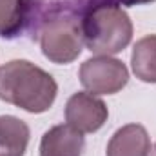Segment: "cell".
<instances>
[{
  "mask_svg": "<svg viewBox=\"0 0 156 156\" xmlns=\"http://www.w3.org/2000/svg\"><path fill=\"white\" fill-rule=\"evenodd\" d=\"M58 93L55 78L29 60H11L0 67V100L27 113L51 109Z\"/></svg>",
  "mask_w": 156,
  "mask_h": 156,
  "instance_id": "6da1fadb",
  "label": "cell"
},
{
  "mask_svg": "<svg viewBox=\"0 0 156 156\" xmlns=\"http://www.w3.org/2000/svg\"><path fill=\"white\" fill-rule=\"evenodd\" d=\"M80 22L83 45L98 56L122 53L133 40V22L118 4L93 7Z\"/></svg>",
  "mask_w": 156,
  "mask_h": 156,
  "instance_id": "7a4b0ae2",
  "label": "cell"
},
{
  "mask_svg": "<svg viewBox=\"0 0 156 156\" xmlns=\"http://www.w3.org/2000/svg\"><path fill=\"white\" fill-rule=\"evenodd\" d=\"M38 40L44 56L58 66L75 62L83 47L80 16L55 9L40 22Z\"/></svg>",
  "mask_w": 156,
  "mask_h": 156,
  "instance_id": "3957f363",
  "label": "cell"
},
{
  "mask_svg": "<svg viewBox=\"0 0 156 156\" xmlns=\"http://www.w3.org/2000/svg\"><path fill=\"white\" fill-rule=\"evenodd\" d=\"M78 78L93 94H116L129 82L125 64L113 56H94L80 66Z\"/></svg>",
  "mask_w": 156,
  "mask_h": 156,
  "instance_id": "277c9868",
  "label": "cell"
},
{
  "mask_svg": "<svg viewBox=\"0 0 156 156\" xmlns=\"http://www.w3.org/2000/svg\"><path fill=\"white\" fill-rule=\"evenodd\" d=\"M107 116L109 109L105 102L89 91L75 93L66 104V122L82 134L96 133L98 129H102L107 122Z\"/></svg>",
  "mask_w": 156,
  "mask_h": 156,
  "instance_id": "5b68a950",
  "label": "cell"
},
{
  "mask_svg": "<svg viewBox=\"0 0 156 156\" xmlns=\"http://www.w3.org/2000/svg\"><path fill=\"white\" fill-rule=\"evenodd\" d=\"M85 140L69 123H60L44 133L40 140V156H82Z\"/></svg>",
  "mask_w": 156,
  "mask_h": 156,
  "instance_id": "8992f818",
  "label": "cell"
},
{
  "mask_svg": "<svg viewBox=\"0 0 156 156\" xmlns=\"http://www.w3.org/2000/svg\"><path fill=\"white\" fill-rule=\"evenodd\" d=\"M149 151L151 138L147 129L140 123H127L111 136L105 156H147Z\"/></svg>",
  "mask_w": 156,
  "mask_h": 156,
  "instance_id": "52a82bcc",
  "label": "cell"
},
{
  "mask_svg": "<svg viewBox=\"0 0 156 156\" xmlns=\"http://www.w3.org/2000/svg\"><path fill=\"white\" fill-rule=\"evenodd\" d=\"M33 0H0V38L20 37L35 20Z\"/></svg>",
  "mask_w": 156,
  "mask_h": 156,
  "instance_id": "ba28073f",
  "label": "cell"
},
{
  "mask_svg": "<svg viewBox=\"0 0 156 156\" xmlns=\"http://www.w3.org/2000/svg\"><path fill=\"white\" fill-rule=\"evenodd\" d=\"M31 131L24 120L11 115L0 116V156H24Z\"/></svg>",
  "mask_w": 156,
  "mask_h": 156,
  "instance_id": "9c48e42d",
  "label": "cell"
},
{
  "mask_svg": "<svg viewBox=\"0 0 156 156\" xmlns=\"http://www.w3.org/2000/svg\"><path fill=\"white\" fill-rule=\"evenodd\" d=\"M131 67L138 80L156 83V35H147L134 44L131 53Z\"/></svg>",
  "mask_w": 156,
  "mask_h": 156,
  "instance_id": "30bf717a",
  "label": "cell"
},
{
  "mask_svg": "<svg viewBox=\"0 0 156 156\" xmlns=\"http://www.w3.org/2000/svg\"><path fill=\"white\" fill-rule=\"evenodd\" d=\"M64 4L66 5L60 7L62 11L73 13V15L82 18L93 7H98V5H104V4H115V0H64Z\"/></svg>",
  "mask_w": 156,
  "mask_h": 156,
  "instance_id": "8fae6325",
  "label": "cell"
},
{
  "mask_svg": "<svg viewBox=\"0 0 156 156\" xmlns=\"http://www.w3.org/2000/svg\"><path fill=\"white\" fill-rule=\"evenodd\" d=\"M151 2H156V0H115V4L118 5H144Z\"/></svg>",
  "mask_w": 156,
  "mask_h": 156,
  "instance_id": "7c38bea8",
  "label": "cell"
},
{
  "mask_svg": "<svg viewBox=\"0 0 156 156\" xmlns=\"http://www.w3.org/2000/svg\"><path fill=\"white\" fill-rule=\"evenodd\" d=\"M147 156H156V144L151 147V151H149V154H147Z\"/></svg>",
  "mask_w": 156,
  "mask_h": 156,
  "instance_id": "4fadbf2b",
  "label": "cell"
}]
</instances>
